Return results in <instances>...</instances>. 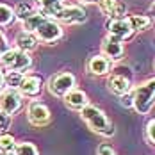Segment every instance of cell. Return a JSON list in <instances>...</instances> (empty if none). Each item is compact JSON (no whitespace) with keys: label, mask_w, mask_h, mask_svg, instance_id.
<instances>
[{"label":"cell","mask_w":155,"mask_h":155,"mask_svg":"<svg viewBox=\"0 0 155 155\" xmlns=\"http://www.w3.org/2000/svg\"><path fill=\"white\" fill-rule=\"evenodd\" d=\"M87 20V15L82 7L78 5H64L62 11L57 15L55 21L61 23H68V25H77V23H84Z\"/></svg>","instance_id":"11"},{"label":"cell","mask_w":155,"mask_h":155,"mask_svg":"<svg viewBox=\"0 0 155 155\" xmlns=\"http://www.w3.org/2000/svg\"><path fill=\"white\" fill-rule=\"evenodd\" d=\"M0 153H2V148H0Z\"/></svg>","instance_id":"35"},{"label":"cell","mask_w":155,"mask_h":155,"mask_svg":"<svg viewBox=\"0 0 155 155\" xmlns=\"http://www.w3.org/2000/svg\"><path fill=\"white\" fill-rule=\"evenodd\" d=\"M25 77V73H20V71H5V87H20L21 80Z\"/></svg>","instance_id":"23"},{"label":"cell","mask_w":155,"mask_h":155,"mask_svg":"<svg viewBox=\"0 0 155 155\" xmlns=\"http://www.w3.org/2000/svg\"><path fill=\"white\" fill-rule=\"evenodd\" d=\"M102 54H104L107 59H110L112 62L123 59V55H125L123 41L118 39V38H114V36H110V34H107V36L102 39Z\"/></svg>","instance_id":"9"},{"label":"cell","mask_w":155,"mask_h":155,"mask_svg":"<svg viewBox=\"0 0 155 155\" xmlns=\"http://www.w3.org/2000/svg\"><path fill=\"white\" fill-rule=\"evenodd\" d=\"M18 89L25 98H38L43 91V80L38 75H25Z\"/></svg>","instance_id":"13"},{"label":"cell","mask_w":155,"mask_h":155,"mask_svg":"<svg viewBox=\"0 0 155 155\" xmlns=\"http://www.w3.org/2000/svg\"><path fill=\"white\" fill-rule=\"evenodd\" d=\"M11 50V47H9V43H7V38L4 36V34H0V57L4 55V54H7Z\"/></svg>","instance_id":"28"},{"label":"cell","mask_w":155,"mask_h":155,"mask_svg":"<svg viewBox=\"0 0 155 155\" xmlns=\"http://www.w3.org/2000/svg\"><path fill=\"white\" fill-rule=\"evenodd\" d=\"M153 68H155V61H153Z\"/></svg>","instance_id":"34"},{"label":"cell","mask_w":155,"mask_h":155,"mask_svg":"<svg viewBox=\"0 0 155 155\" xmlns=\"http://www.w3.org/2000/svg\"><path fill=\"white\" fill-rule=\"evenodd\" d=\"M0 155H16V152H2Z\"/></svg>","instance_id":"33"},{"label":"cell","mask_w":155,"mask_h":155,"mask_svg":"<svg viewBox=\"0 0 155 155\" xmlns=\"http://www.w3.org/2000/svg\"><path fill=\"white\" fill-rule=\"evenodd\" d=\"M16 155H39V150L36 148V144H32L29 141H21L18 143L15 148Z\"/></svg>","instance_id":"22"},{"label":"cell","mask_w":155,"mask_h":155,"mask_svg":"<svg viewBox=\"0 0 155 155\" xmlns=\"http://www.w3.org/2000/svg\"><path fill=\"white\" fill-rule=\"evenodd\" d=\"M0 34H2V31H0Z\"/></svg>","instance_id":"36"},{"label":"cell","mask_w":155,"mask_h":155,"mask_svg":"<svg viewBox=\"0 0 155 155\" xmlns=\"http://www.w3.org/2000/svg\"><path fill=\"white\" fill-rule=\"evenodd\" d=\"M38 43H39V39L36 38V34L34 32H27V31H21L16 34L15 38V45L16 48H20V50H23V52H34L36 48H38Z\"/></svg>","instance_id":"15"},{"label":"cell","mask_w":155,"mask_h":155,"mask_svg":"<svg viewBox=\"0 0 155 155\" xmlns=\"http://www.w3.org/2000/svg\"><path fill=\"white\" fill-rule=\"evenodd\" d=\"M15 13H16V20H20L21 23L27 20V18H31L34 13H36V9L32 7L31 4H25V2H21V4H18L15 7Z\"/></svg>","instance_id":"21"},{"label":"cell","mask_w":155,"mask_h":155,"mask_svg":"<svg viewBox=\"0 0 155 155\" xmlns=\"http://www.w3.org/2000/svg\"><path fill=\"white\" fill-rule=\"evenodd\" d=\"M23 94L20 93V89L16 87H5L0 93V110L7 112V114H16L20 109L23 107Z\"/></svg>","instance_id":"6"},{"label":"cell","mask_w":155,"mask_h":155,"mask_svg":"<svg viewBox=\"0 0 155 155\" xmlns=\"http://www.w3.org/2000/svg\"><path fill=\"white\" fill-rule=\"evenodd\" d=\"M120 104H121L123 107H134V94L128 93V94H125V96H121Z\"/></svg>","instance_id":"29"},{"label":"cell","mask_w":155,"mask_h":155,"mask_svg":"<svg viewBox=\"0 0 155 155\" xmlns=\"http://www.w3.org/2000/svg\"><path fill=\"white\" fill-rule=\"evenodd\" d=\"M144 136L150 144H155V120H150L146 123V130H144Z\"/></svg>","instance_id":"26"},{"label":"cell","mask_w":155,"mask_h":155,"mask_svg":"<svg viewBox=\"0 0 155 155\" xmlns=\"http://www.w3.org/2000/svg\"><path fill=\"white\" fill-rule=\"evenodd\" d=\"M112 70V61L107 59L104 54H96V55H91L89 61H87V71L94 75V77H104V75H109Z\"/></svg>","instance_id":"12"},{"label":"cell","mask_w":155,"mask_h":155,"mask_svg":"<svg viewBox=\"0 0 155 155\" xmlns=\"http://www.w3.org/2000/svg\"><path fill=\"white\" fill-rule=\"evenodd\" d=\"M98 7H100V11L107 16L109 20H112V18H125V15H127V5L121 4L120 0H100Z\"/></svg>","instance_id":"14"},{"label":"cell","mask_w":155,"mask_h":155,"mask_svg":"<svg viewBox=\"0 0 155 155\" xmlns=\"http://www.w3.org/2000/svg\"><path fill=\"white\" fill-rule=\"evenodd\" d=\"M128 20H130V23H132V27H134L136 32L146 31L150 27V23H152V18L146 15H132V16H128Z\"/></svg>","instance_id":"20"},{"label":"cell","mask_w":155,"mask_h":155,"mask_svg":"<svg viewBox=\"0 0 155 155\" xmlns=\"http://www.w3.org/2000/svg\"><path fill=\"white\" fill-rule=\"evenodd\" d=\"M80 118L87 123V127L93 132L104 136V137H112L114 132H116L114 130V125L110 123V120L105 116V112L102 109L94 107V105H87V107L82 109L80 110Z\"/></svg>","instance_id":"1"},{"label":"cell","mask_w":155,"mask_h":155,"mask_svg":"<svg viewBox=\"0 0 155 155\" xmlns=\"http://www.w3.org/2000/svg\"><path fill=\"white\" fill-rule=\"evenodd\" d=\"M134 94V109L139 114H148L155 105V77L141 82L132 89Z\"/></svg>","instance_id":"2"},{"label":"cell","mask_w":155,"mask_h":155,"mask_svg":"<svg viewBox=\"0 0 155 155\" xmlns=\"http://www.w3.org/2000/svg\"><path fill=\"white\" fill-rule=\"evenodd\" d=\"M96 155H116V152H114V148H112L110 144L102 143V144L96 148Z\"/></svg>","instance_id":"27"},{"label":"cell","mask_w":155,"mask_h":155,"mask_svg":"<svg viewBox=\"0 0 155 155\" xmlns=\"http://www.w3.org/2000/svg\"><path fill=\"white\" fill-rule=\"evenodd\" d=\"M0 62L4 68H7L9 71H20V73H25L32 68V57L29 52H23L20 48H11L7 54H4L0 57Z\"/></svg>","instance_id":"3"},{"label":"cell","mask_w":155,"mask_h":155,"mask_svg":"<svg viewBox=\"0 0 155 155\" xmlns=\"http://www.w3.org/2000/svg\"><path fill=\"white\" fill-rule=\"evenodd\" d=\"M150 15H152V18H155V0L152 2V5H150Z\"/></svg>","instance_id":"31"},{"label":"cell","mask_w":155,"mask_h":155,"mask_svg":"<svg viewBox=\"0 0 155 155\" xmlns=\"http://www.w3.org/2000/svg\"><path fill=\"white\" fill-rule=\"evenodd\" d=\"M5 89V71H4V66L0 62V93Z\"/></svg>","instance_id":"30"},{"label":"cell","mask_w":155,"mask_h":155,"mask_svg":"<svg viewBox=\"0 0 155 155\" xmlns=\"http://www.w3.org/2000/svg\"><path fill=\"white\" fill-rule=\"evenodd\" d=\"M38 2V11H41L47 18L55 20L57 15L62 11V0H36Z\"/></svg>","instance_id":"17"},{"label":"cell","mask_w":155,"mask_h":155,"mask_svg":"<svg viewBox=\"0 0 155 155\" xmlns=\"http://www.w3.org/2000/svg\"><path fill=\"white\" fill-rule=\"evenodd\" d=\"M16 144H18L16 139L9 134V132L0 134V148H2V152H15Z\"/></svg>","instance_id":"24"},{"label":"cell","mask_w":155,"mask_h":155,"mask_svg":"<svg viewBox=\"0 0 155 155\" xmlns=\"http://www.w3.org/2000/svg\"><path fill=\"white\" fill-rule=\"evenodd\" d=\"M36 38L41 41V43H45V45H54L55 41H59L62 38V29L61 25H59V21H55V20H52V18H45L43 21H41V25L36 29Z\"/></svg>","instance_id":"5"},{"label":"cell","mask_w":155,"mask_h":155,"mask_svg":"<svg viewBox=\"0 0 155 155\" xmlns=\"http://www.w3.org/2000/svg\"><path fill=\"white\" fill-rule=\"evenodd\" d=\"M80 4H98L100 0H78Z\"/></svg>","instance_id":"32"},{"label":"cell","mask_w":155,"mask_h":155,"mask_svg":"<svg viewBox=\"0 0 155 155\" xmlns=\"http://www.w3.org/2000/svg\"><path fill=\"white\" fill-rule=\"evenodd\" d=\"M75 84H77V80H75L73 73L61 71V73L50 77V80H48V91H50V94H54L57 98H64L68 93H71L75 89Z\"/></svg>","instance_id":"4"},{"label":"cell","mask_w":155,"mask_h":155,"mask_svg":"<svg viewBox=\"0 0 155 155\" xmlns=\"http://www.w3.org/2000/svg\"><path fill=\"white\" fill-rule=\"evenodd\" d=\"M27 120L34 127H45L52 120L50 109L41 102H31L29 107H27Z\"/></svg>","instance_id":"8"},{"label":"cell","mask_w":155,"mask_h":155,"mask_svg":"<svg viewBox=\"0 0 155 155\" xmlns=\"http://www.w3.org/2000/svg\"><path fill=\"white\" fill-rule=\"evenodd\" d=\"M64 104H66V107L71 109V110H82L84 107H87L89 105V100H87V94L84 93V91H80V89H73L71 93H68L64 96Z\"/></svg>","instance_id":"16"},{"label":"cell","mask_w":155,"mask_h":155,"mask_svg":"<svg viewBox=\"0 0 155 155\" xmlns=\"http://www.w3.org/2000/svg\"><path fill=\"white\" fill-rule=\"evenodd\" d=\"M105 29L110 36H114V38H118V39H121V41H128V39H132V36H134V27H132V23H130V20H128V16H125V18H112V20H109L107 23H105Z\"/></svg>","instance_id":"7"},{"label":"cell","mask_w":155,"mask_h":155,"mask_svg":"<svg viewBox=\"0 0 155 155\" xmlns=\"http://www.w3.org/2000/svg\"><path fill=\"white\" fill-rule=\"evenodd\" d=\"M16 20L15 9L7 4H0V27H9Z\"/></svg>","instance_id":"18"},{"label":"cell","mask_w":155,"mask_h":155,"mask_svg":"<svg viewBox=\"0 0 155 155\" xmlns=\"http://www.w3.org/2000/svg\"><path fill=\"white\" fill-rule=\"evenodd\" d=\"M107 87L112 94L121 98L132 91V78L130 75H125V73H112L107 80Z\"/></svg>","instance_id":"10"},{"label":"cell","mask_w":155,"mask_h":155,"mask_svg":"<svg viewBox=\"0 0 155 155\" xmlns=\"http://www.w3.org/2000/svg\"><path fill=\"white\" fill-rule=\"evenodd\" d=\"M45 18H47V16L43 15L41 11H36L31 18H27V20L21 23V27H23V31H27V32H36V29L41 25V21H43Z\"/></svg>","instance_id":"19"},{"label":"cell","mask_w":155,"mask_h":155,"mask_svg":"<svg viewBox=\"0 0 155 155\" xmlns=\"http://www.w3.org/2000/svg\"><path fill=\"white\" fill-rule=\"evenodd\" d=\"M11 123H13V116L0 110V134H5L11 128Z\"/></svg>","instance_id":"25"}]
</instances>
